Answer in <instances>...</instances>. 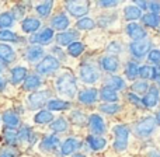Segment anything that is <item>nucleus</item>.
I'll return each mask as SVG.
<instances>
[{
    "label": "nucleus",
    "instance_id": "nucleus-13",
    "mask_svg": "<svg viewBox=\"0 0 160 157\" xmlns=\"http://www.w3.org/2000/svg\"><path fill=\"white\" fill-rule=\"evenodd\" d=\"M101 66H102V69L105 70V72H115L117 69H118V66H119V62H118V59L115 58V56H104V58L101 59Z\"/></svg>",
    "mask_w": 160,
    "mask_h": 157
},
{
    "label": "nucleus",
    "instance_id": "nucleus-26",
    "mask_svg": "<svg viewBox=\"0 0 160 157\" xmlns=\"http://www.w3.org/2000/svg\"><path fill=\"white\" fill-rule=\"evenodd\" d=\"M52 119H53V115L49 111H39V112L34 116L35 124H48V122H51Z\"/></svg>",
    "mask_w": 160,
    "mask_h": 157
},
{
    "label": "nucleus",
    "instance_id": "nucleus-3",
    "mask_svg": "<svg viewBox=\"0 0 160 157\" xmlns=\"http://www.w3.org/2000/svg\"><path fill=\"white\" fill-rule=\"evenodd\" d=\"M59 69V61L53 56H45L38 65H37V72L41 75H48V73L55 72Z\"/></svg>",
    "mask_w": 160,
    "mask_h": 157
},
{
    "label": "nucleus",
    "instance_id": "nucleus-41",
    "mask_svg": "<svg viewBox=\"0 0 160 157\" xmlns=\"http://www.w3.org/2000/svg\"><path fill=\"white\" fill-rule=\"evenodd\" d=\"M138 75L143 79H152L153 77V67L152 66H142L139 67Z\"/></svg>",
    "mask_w": 160,
    "mask_h": 157
},
{
    "label": "nucleus",
    "instance_id": "nucleus-33",
    "mask_svg": "<svg viewBox=\"0 0 160 157\" xmlns=\"http://www.w3.org/2000/svg\"><path fill=\"white\" fill-rule=\"evenodd\" d=\"M108 88H111V90H121V88L125 87V83L124 80H122L121 77H118V76H114V77L110 79V81H108Z\"/></svg>",
    "mask_w": 160,
    "mask_h": 157
},
{
    "label": "nucleus",
    "instance_id": "nucleus-9",
    "mask_svg": "<svg viewBox=\"0 0 160 157\" xmlns=\"http://www.w3.org/2000/svg\"><path fill=\"white\" fill-rule=\"evenodd\" d=\"M88 124H90V129L93 133H96V136L98 133H104L105 132V124L102 121V118L100 115H91L88 118Z\"/></svg>",
    "mask_w": 160,
    "mask_h": 157
},
{
    "label": "nucleus",
    "instance_id": "nucleus-30",
    "mask_svg": "<svg viewBox=\"0 0 160 157\" xmlns=\"http://www.w3.org/2000/svg\"><path fill=\"white\" fill-rule=\"evenodd\" d=\"M39 84H41V79L38 76H28L24 81V90H34V88L39 87Z\"/></svg>",
    "mask_w": 160,
    "mask_h": 157
},
{
    "label": "nucleus",
    "instance_id": "nucleus-7",
    "mask_svg": "<svg viewBox=\"0 0 160 157\" xmlns=\"http://www.w3.org/2000/svg\"><path fill=\"white\" fill-rule=\"evenodd\" d=\"M150 51V42L149 41H136L133 44H131V52H132L133 56L136 58H143L148 52Z\"/></svg>",
    "mask_w": 160,
    "mask_h": 157
},
{
    "label": "nucleus",
    "instance_id": "nucleus-46",
    "mask_svg": "<svg viewBox=\"0 0 160 157\" xmlns=\"http://www.w3.org/2000/svg\"><path fill=\"white\" fill-rule=\"evenodd\" d=\"M128 98H129V101L132 102V104L138 105V107H142V105H143V104H142V100H139L133 93H129V94H128Z\"/></svg>",
    "mask_w": 160,
    "mask_h": 157
},
{
    "label": "nucleus",
    "instance_id": "nucleus-1",
    "mask_svg": "<svg viewBox=\"0 0 160 157\" xmlns=\"http://www.w3.org/2000/svg\"><path fill=\"white\" fill-rule=\"evenodd\" d=\"M56 88L62 96L68 97V98H72L76 94V83L75 79L70 73H63V75L59 76L58 81H56Z\"/></svg>",
    "mask_w": 160,
    "mask_h": 157
},
{
    "label": "nucleus",
    "instance_id": "nucleus-17",
    "mask_svg": "<svg viewBox=\"0 0 160 157\" xmlns=\"http://www.w3.org/2000/svg\"><path fill=\"white\" fill-rule=\"evenodd\" d=\"M52 27L58 31H63L69 27V18H68L65 14H58L52 18Z\"/></svg>",
    "mask_w": 160,
    "mask_h": 157
},
{
    "label": "nucleus",
    "instance_id": "nucleus-20",
    "mask_svg": "<svg viewBox=\"0 0 160 157\" xmlns=\"http://www.w3.org/2000/svg\"><path fill=\"white\" fill-rule=\"evenodd\" d=\"M27 77V69L22 66H17L11 70V83L13 84H18L22 80H25Z\"/></svg>",
    "mask_w": 160,
    "mask_h": 157
},
{
    "label": "nucleus",
    "instance_id": "nucleus-16",
    "mask_svg": "<svg viewBox=\"0 0 160 157\" xmlns=\"http://www.w3.org/2000/svg\"><path fill=\"white\" fill-rule=\"evenodd\" d=\"M158 101H159V91L156 90V88H152V90H150L149 93L143 97L142 104H143L145 107H148V108H153V107H156Z\"/></svg>",
    "mask_w": 160,
    "mask_h": 157
},
{
    "label": "nucleus",
    "instance_id": "nucleus-32",
    "mask_svg": "<svg viewBox=\"0 0 160 157\" xmlns=\"http://www.w3.org/2000/svg\"><path fill=\"white\" fill-rule=\"evenodd\" d=\"M52 6H53V2H45L37 6L35 10L41 17H47L51 13V10H52Z\"/></svg>",
    "mask_w": 160,
    "mask_h": 157
},
{
    "label": "nucleus",
    "instance_id": "nucleus-37",
    "mask_svg": "<svg viewBox=\"0 0 160 157\" xmlns=\"http://www.w3.org/2000/svg\"><path fill=\"white\" fill-rule=\"evenodd\" d=\"M0 41H6V42H14L17 41V37L13 31L10 30H2L0 31Z\"/></svg>",
    "mask_w": 160,
    "mask_h": 157
},
{
    "label": "nucleus",
    "instance_id": "nucleus-48",
    "mask_svg": "<svg viewBox=\"0 0 160 157\" xmlns=\"http://www.w3.org/2000/svg\"><path fill=\"white\" fill-rule=\"evenodd\" d=\"M153 80H156V81L160 84V67H153Z\"/></svg>",
    "mask_w": 160,
    "mask_h": 157
},
{
    "label": "nucleus",
    "instance_id": "nucleus-19",
    "mask_svg": "<svg viewBox=\"0 0 160 157\" xmlns=\"http://www.w3.org/2000/svg\"><path fill=\"white\" fill-rule=\"evenodd\" d=\"M87 143L90 145L91 150H96V152H98V150L104 149L105 145H107V142H105V139L100 138V136L90 135V136H87Z\"/></svg>",
    "mask_w": 160,
    "mask_h": 157
},
{
    "label": "nucleus",
    "instance_id": "nucleus-8",
    "mask_svg": "<svg viewBox=\"0 0 160 157\" xmlns=\"http://www.w3.org/2000/svg\"><path fill=\"white\" fill-rule=\"evenodd\" d=\"M51 96L49 91H41V93H34L28 97V104L31 108H38L45 104V100Z\"/></svg>",
    "mask_w": 160,
    "mask_h": 157
},
{
    "label": "nucleus",
    "instance_id": "nucleus-50",
    "mask_svg": "<svg viewBox=\"0 0 160 157\" xmlns=\"http://www.w3.org/2000/svg\"><path fill=\"white\" fill-rule=\"evenodd\" d=\"M100 4L102 6V7H111V6H117L118 4V2H110V0H107V2H100Z\"/></svg>",
    "mask_w": 160,
    "mask_h": 157
},
{
    "label": "nucleus",
    "instance_id": "nucleus-23",
    "mask_svg": "<svg viewBox=\"0 0 160 157\" xmlns=\"http://www.w3.org/2000/svg\"><path fill=\"white\" fill-rule=\"evenodd\" d=\"M100 96H101V100H104L107 104H115V101L118 100L117 91L111 90V88H108V87L101 88V93H100Z\"/></svg>",
    "mask_w": 160,
    "mask_h": 157
},
{
    "label": "nucleus",
    "instance_id": "nucleus-28",
    "mask_svg": "<svg viewBox=\"0 0 160 157\" xmlns=\"http://www.w3.org/2000/svg\"><path fill=\"white\" fill-rule=\"evenodd\" d=\"M125 18L127 20H138L141 18V11L136 6H128V7H125Z\"/></svg>",
    "mask_w": 160,
    "mask_h": 157
},
{
    "label": "nucleus",
    "instance_id": "nucleus-47",
    "mask_svg": "<svg viewBox=\"0 0 160 157\" xmlns=\"http://www.w3.org/2000/svg\"><path fill=\"white\" fill-rule=\"evenodd\" d=\"M18 136L21 139H28V138H30V129H28V128H22L21 132L18 133Z\"/></svg>",
    "mask_w": 160,
    "mask_h": 157
},
{
    "label": "nucleus",
    "instance_id": "nucleus-36",
    "mask_svg": "<svg viewBox=\"0 0 160 157\" xmlns=\"http://www.w3.org/2000/svg\"><path fill=\"white\" fill-rule=\"evenodd\" d=\"M78 28L79 30H93L94 28V21L88 17H84V18H80L78 21Z\"/></svg>",
    "mask_w": 160,
    "mask_h": 157
},
{
    "label": "nucleus",
    "instance_id": "nucleus-2",
    "mask_svg": "<svg viewBox=\"0 0 160 157\" xmlns=\"http://www.w3.org/2000/svg\"><path fill=\"white\" fill-rule=\"evenodd\" d=\"M114 133H115V142H114V147L118 152L127 149L128 138H129V129L127 125H117L114 128Z\"/></svg>",
    "mask_w": 160,
    "mask_h": 157
},
{
    "label": "nucleus",
    "instance_id": "nucleus-21",
    "mask_svg": "<svg viewBox=\"0 0 160 157\" xmlns=\"http://www.w3.org/2000/svg\"><path fill=\"white\" fill-rule=\"evenodd\" d=\"M3 122L8 126V129H13V128H17L20 125V119L18 116L16 115L11 111H7V112L3 114Z\"/></svg>",
    "mask_w": 160,
    "mask_h": 157
},
{
    "label": "nucleus",
    "instance_id": "nucleus-29",
    "mask_svg": "<svg viewBox=\"0 0 160 157\" xmlns=\"http://www.w3.org/2000/svg\"><path fill=\"white\" fill-rule=\"evenodd\" d=\"M59 145V139L56 135H51V136H47V138L42 140V147L47 150H53L56 146Z\"/></svg>",
    "mask_w": 160,
    "mask_h": 157
},
{
    "label": "nucleus",
    "instance_id": "nucleus-18",
    "mask_svg": "<svg viewBox=\"0 0 160 157\" xmlns=\"http://www.w3.org/2000/svg\"><path fill=\"white\" fill-rule=\"evenodd\" d=\"M14 58H16V53L11 49V47H8L6 44H0V59L2 61L6 62V63H10V62L14 61Z\"/></svg>",
    "mask_w": 160,
    "mask_h": 157
},
{
    "label": "nucleus",
    "instance_id": "nucleus-45",
    "mask_svg": "<svg viewBox=\"0 0 160 157\" xmlns=\"http://www.w3.org/2000/svg\"><path fill=\"white\" fill-rule=\"evenodd\" d=\"M148 7H149L150 13L152 14H156V16H159L160 13V3L159 2H150L148 3Z\"/></svg>",
    "mask_w": 160,
    "mask_h": 157
},
{
    "label": "nucleus",
    "instance_id": "nucleus-54",
    "mask_svg": "<svg viewBox=\"0 0 160 157\" xmlns=\"http://www.w3.org/2000/svg\"><path fill=\"white\" fill-rule=\"evenodd\" d=\"M0 88H3V80L0 79Z\"/></svg>",
    "mask_w": 160,
    "mask_h": 157
},
{
    "label": "nucleus",
    "instance_id": "nucleus-4",
    "mask_svg": "<svg viewBox=\"0 0 160 157\" xmlns=\"http://www.w3.org/2000/svg\"><path fill=\"white\" fill-rule=\"evenodd\" d=\"M88 2H78V0H69L66 2V10L72 14L73 17H83L88 11Z\"/></svg>",
    "mask_w": 160,
    "mask_h": 157
},
{
    "label": "nucleus",
    "instance_id": "nucleus-12",
    "mask_svg": "<svg viewBox=\"0 0 160 157\" xmlns=\"http://www.w3.org/2000/svg\"><path fill=\"white\" fill-rule=\"evenodd\" d=\"M79 37V34L76 31H66V32H59L56 35V42H58L61 47L65 45H70L72 42H75V39Z\"/></svg>",
    "mask_w": 160,
    "mask_h": 157
},
{
    "label": "nucleus",
    "instance_id": "nucleus-5",
    "mask_svg": "<svg viewBox=\"0 0 160 157\" xmlns=\"http://www.w3.org/2000/svg\"><path fill=\"white\" fill-rule=\"evenodd\" d=\"M155 125H156V121L153 118H145V119H142V121H139L138 124H136V126H135L136 135L142 136V138H145V136H149L150 133L153 132V129H155Z\"/></svg>",
    "mask_w": 160,
    "mask_h": 157
},
{
    "label": "nucleus",
    "instance_id": "nucleus-25",
    "mask_svg": "<svg viewBox=\"0 0 160 157\" xmlns=\"http://www.w3.org/2000/svg\"><path fill=\"white\" fill-rule=\"evenodd\" d=\"M142 21H143V24L148 25V27L156 28L160 24V17L156 16V14L148 13V14H145V16H142Z\"/></svg>",
    "mask_w": 160,
    "mask_h": 157
},
{
    "label": "nucleus",
    "instance_id": "nucleus-15",
    "mask_svg": "<svg viewBox=\"0 0 160 157\" xmlns=\"http://www.w3.org/2000/svg\"><path fill=\"white\" fill-rule=\"evenodd\" d=\"M97 90L96 88H88V90H84L79 94V101L83 102V104H93L97 100Z\"/></svg>",
    "mask_w": 160,
    "mask_h": 157
},
{
    "label": "nucleus",
    "instance_id": "nucleus-34",
    "mask_svg": "<svg viewBox=\"0 0 160 157\" xmlns=\"http://www.w3.org/2000/svg\"><path fill=\"white\" fill-rule=\"evenodd\" d=\"M51 129L55 130V132H65L68 129V122L63 118H59L51 124Z\"/></svg>",
    "mask_w": 160,
    "mask_h": 157
},
{
    "label": "nucleus",
    "instance_id": "nucleus-51",
    "mask_svg": "<svg viewBox=\"0 0 160 157\" xmlns=\"http://www.w3.org/2000/svg\"><path fill=\"white\" fill-rule=\"evenodd\" d=\"M0 157H14V156H13V155H8V153H3V155L0 156Z\"/></svg>",
    "mask_w": 160,
    "mask_h": 157
},
{
    "label": "nucleus",
    "instance_id": "nucleus-52",
    "mask_svg": "<svg viewBox=\"0 0 160 157\" xmlns=\"http://www.w3.org/2000/svg\"><path fill=\"white\" fill-rule=\"evenodd\" d=\"M156 122H159L160 124V111L158 112V115H156Z\"/></svg>",
    "mask_w": 160,
    "mask_h": 157
},
{
    "label": "nucleus",
    "instance_id": "nucleus-24",
    "mask_svg": "<svg viewBox=\"0 0 160 157\" xmlns=\"http://www.w3.org/2000/svg\"><path fill=\"white\" fill-rule=\"evenodd\" d=\"M70 104L68 101H63V100H52V101L48 102L49 111H63V110H68Z\"/></svg>",
    "mask_w": 160,
    "mask_h": 157
},
{
    "label": "nucleus",
    "instance_id": "nucleus-43",
    "mask_svg": "<svg viewBox=\"0 0 160 157\" xmlns=\"http://www.w3.org/2000/svg\"><path fill=\"white\" fill-rule=\"evenodd\" d=\"M70 118H72V121L75 122V124H79V125H83L86 122V116L83 115L82 112H79V111H75V112L70 115Z\"/></svg>",
    "mask_w": 160,
    "mask_h": 157
},
{
    "label": "nucleus",
    "instance_id": "nucleus-11",
    "mask_svg": "<svg viewBox=\"0 0 160 157\" xmlns=\"http://www.w3.org/2000/svg\"><path fill=\"white\" fill-rule=\"evenodd\" d=\"M127 32H128V35H129L135 42L136 41H142V39L146 37V31H145L141 25L133 24V22L127 27Z\"/></svg>",
    "mask_w": 160,
    "mask_h": 157
},
{
    "label": "nucleus",
    "instance_id": "nucleus-27",
    "mask_svg": "<svg viewBox=\"0 0 160 157\" xmlns=\"http://www.w3.org/2000/svg\"><path fill=\"white\" fill-rule=\"evenodd\" d=\"M84 51V45L82 44V42H72V44L68 47V52H69L70 56H75V58H78V56L82 55V52Z\"/></svg>",
    "mask_w": 160,
    "mask_h": 157
},
{
    "label": "nucleus",
    "instance_id": "nucleus-14",
    "mask_svg": "<svg viewBox=\"0 0 160 157\" xmlns=\"http://www.w3.org/2000/svg\"><path fill=\"white\" fill-rule=\"evenodd\" d=\"M39 27H41V21L37 18H32V17H28L21 22V28L24 32H35Z\"/></svg>",
    "mask_w": 160,
    "mask_h": 157
},
{
    "label": "nucleus",
    "instance_id": "nucleus-35",
    "mask_svg": "<svg viewBox=\"0 0 160 157\" xmlns=\"http://www.w3.org/2000/svg\"><path fill=\"white\" fill-rule=\"evenodd\" d=\"M14 21L13 14L10 13H2L0 14V27L2 28H8Z\"/></svg>",
    "mask_w": 160,
    "mask_h": 157
},
{
    "label": "nucleus",
    "instance_id": "nucleus-44",
    "mask_svg": "<svg viewBox=\"0 0 160 157\" xmlns=\"http://www.w3.org/2000/svg\"><path fill=\"white\" fill-rule=\"evenodd\" d=\"M148 58H149V61L153 62V63H160V51H158V49L150 51Z\"/></svg>",
    "mask_w": 160,
    "mask_h": 157
},
{
    "label": "nucleus",
    "instance_id": "nucleus-31",
    "mask_svg": "<svg viewBox=\"0 0 160 157\" xmlns=\"http://www.w3.org/2000/svg\"><path fill=\"white\" fill-rule=\"evenodd\" d=\"M42 55H44V52H42V49L39 47H31L30 49L27 51V53H25V58H27L28 61L34 62V61L41 58Z\"/></svg>",
    "mask_w": 160,
    "mask_h": 157
},
{
    "label": "nucleus",
    "instance_id": "nucleus-53",
    "mask_svg": "<svg viewBox=\"0 0 160 157\" xmlns=\"http://www.w3.org/2000/svg\"><path fill=\"white\" fill-rule=\"evenodd\" d=\"M73 157H86V156H84V155H82V153H78V155H75Z\"/></svg>",
    "mask_w": 160,
    "mask_h": 157
},
{
    "label": "nucleus",
    "instance_id": "nucleus-22",
    "mask_svg": "<svg viewBox=\"0 0 160 157\" xmlns=\"http://www.w3.org/2000/svg\"><path fill=\"white\" fill-rule=\"evenodd\" d=\"M79 147V142L73 138H69L62 143V155L68 156V155H72L76 149Z\"/></svg>",
    "mask_w": 160,
    "mask_h": 157
},
{
    "label": "nucleus",
    "instance_id": "nucleus-10",
    "mask_svg": "<svg viewBox=\"0 0 160 157\" xmlns=\"http://www.w3.org/2000/svg\"><path fill=\"white\" fill-rule=\"evenodd\" d=\"M53 38V30L52 28H45L44 31L35 34V35L31 37V42L32 44H48L51 39Z\"/></svg>",
    "mask_w": 160,
    "mask_h": 157
},
{
    "label": "nucleus",
    "instance_id": "nucleus-39",
    "mask_svg": "<svg viewBox=\"0 0 160 157\" xmlns=\"http://www.w3.org/2000/svg\"><path fill=\"white\" fill-rule=\"evenodd\" d=\"M100 111H102V112L105 114H115L119 111V105L117 104H102L100 105Z\"/></svg>",
    "mask_w": 160,
    "mask_h": 157
},
{
    "label": "nucleus",
    "instance_id": "nucleus-42",
    "mask_svg": "<svg viewBox=\"0 0 160 157\" xmlns=\"http://www.w3.org/2000/svg\"><path fill=\"white\" fill-rule=\"evenodd\" d=\"M131 88H132L135 93H145V91L149 88V84H148L146 81H136V83H133Z\"/></svg>",
    "mask_w": 160,
    "mask_h": 157
},
{
    "label": "nucleus",
    "instance_id": "nucleus-6",
    "mask_svg": "<svg viewBox=\"0 0 160 157\" xmlns=\"http://www.w3.org/2000/svg\"><path fill=\"white\" fill-rule=\"evenodd\" d=\"M80 77L87 84H93V83H96L98 80L100 75L96 70V67L86 63V65H82V67H80Z\"/></svg>",
    "mask_w": 160,
    "mask_h": 157
},
{
    "label": "nucleus",
    "instance_id": "nucleus-49",
    "mask_svg": "<svg viewBox=\"0 0 160 157\" xmlns=\"http://www.w3.org/2000/svg\"><path fill=\"white\" fill-rule=\"evenodd\" d=\"M135 4H136V7H138L139 10H141V8H142V10H146V8H148V3H146V2H141V0H136Z\"/></svg>",
    "mask_w": 160,
    "mask_h": 157
},
{
    "label": "nucleus",
    "instance_id": "nucleus-38",
    "mask_svg": "<svg viewBox=\"0 0 160 157\" xmlns=\"http://www.w3.org/2000/svg\"><path fill=\"white\" fill-rule=\"evenodd\" d=\"M138 72H139V66L135 63V62H129V63L127 65V76L131 80L135 79L136 76H138Z\"/></svg>",
    "mask_w": 160,
    "mask_h": 157
},
{
    "label": "nucleus",
    "instance_id": "nucleus-55",
    "mask_svg": "<svg viewBox=\"0 0 160 157\" xmlns=\"http://www.w3.org/2000/svg\"><path fill=\"white\" fill-rule=\"evenodd\" d=\"M2 70H3V67H2V65H0V72H2Z\"/></svg>",
    "mask_w": 160,
    "mask_h": 157
},
{
    "label": "nucleus",
    "instance_id": "nucleus-40",
    "mask_svg": "<svg viewBox=\"0 0 160 157\" xmlns=\"http://www.w3.org/2000/svg\"><path fill=\"white\" fill-rule=\"evenodd\" d=\"M17 138H18V133L14 132L13 129H6L4 130V139H6L7 143L14 145L16 143V140H17Z\"/></svg>",
    "mask_w": 160,
    "mask_h": 157
}]
</instances>
